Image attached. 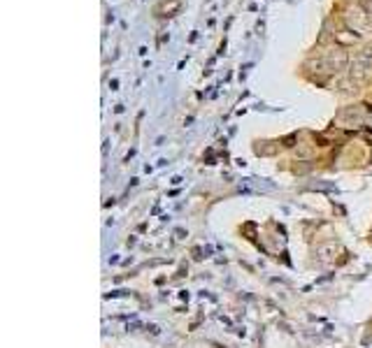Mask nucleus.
<instances>
[{
	"label": "nucleus",
	"instance_id": "2",
	"mask_svg": "<svg viewBox=\"0 0 372 348\" xmlns=\"http://www.w3.org/2000/svg\"><path fill=\"white\" fill-rule=\"evenodd\" d=\"M335 42L340 47H354L361 42V35L352 33V30H340V33H335Z\"/></svg>",
	"mask_w": 372,
	"mask_h": 348
},
{
	"label": "nucleus",
	"instance_id": "6",
	"mask_svg": "<svg viewBox=\"0 0 372 348\" xmlns=\"http://www.w3.org/2000/svg\"><path fill=\"white\" fill-rule=\"evenodd\" d=\"M370 121H372V119H370Z\"/></svg>",
	"mask_w": 372,
	"mask_h": 348
},
{
	"label": "nucleus",
	"instance_id": "5",
	"mask_svg": "<svg viewBox=\"0 0 372 348\" xmlns=\"http://www.w3.org/2000/svg\"><path fill=\"white\" fill-rule=\"evenodd\" d=\"M356 60H361V63H368V65H372V49H363L359 56H356Z\"/></svg>",
	"mask_w": 372,
	"mask_h": 348
},
{
	"label": "nucleus",
	"instance_id": "4",
	"mask_svg": "<svg viewBox=\"0 0 372 348\" xmlns=\"http://www.w3.org/2000/svg\"><path fill=\"white\" fill-rule=\"evenodd\" d=\"M156 9H158V12H168V16H170V12H177V9H179V2H163V5H158Z\"/></svg>",
	"mask_w": 372,
	"mask_h": 348
},
{
	"label": "nucleus",
	"instance_id": "1",
	"mask_svg": "<svg viewBox=\"0 0 372 348\" xmlns=\"http://www.w3.org/2000/svg\"><path fill=\"white\" fill-rule=\"evenodd\" d=\"M349 77H352L354 84H356V81H366L368 77H370V65H368V63H361V60H354L352 67H349Z\"/></svg>",
	"mask_w": 372,
	"mask_h": 348
},
{
	"label": "nucleus",
	"instance_id": "3",
	"mask_svg": "<svg viewBox=\"0 0 372 348\" xmlns=\"http://www.w3.org/2000/svg\"><path fill=\"white\" fill-rule=\"evenodd\" d=\"M335 253H338V248L333 246V244H326V246H319L317 248L319 260H324V262H331L333 258H335Z\"/></svg>",
	"mask_w": 372,
	"mask_h": 348
}]
</instances>
